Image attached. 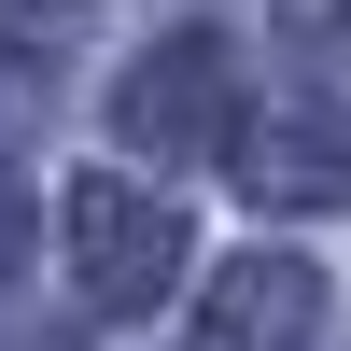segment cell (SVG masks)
I'll use <instances>...</instances> for the list:
<instances>
[{"label": "cell", "mask_w": 351, "mask_h": 351, "mask_svg": "<svg viewBox=\"0 0 351 351\" xmlns=\"http://www.w3.org/2000/svg\"><path fill=\"white\" fill-rule=\"evenodd\" d=\"M71 239H84V295H99V309H141V295L169 281V253H183L127 183H84V197H71Z\"/></svg>", "instance_id": "1"}, {"label": "cell", "mask_w": 351, "mask_h": 351, "mask_svg": "<svg viewBox=\"0 0 351 351\" xmlns=\"http://www.w3.org/2000/svg\"><path fill=\"white\" fill-rule=\"evenodd\" d=\"M295 337H309V267H239L211 351H295Z\"/></svg>", "instance_id": "2"}]
</instances>
